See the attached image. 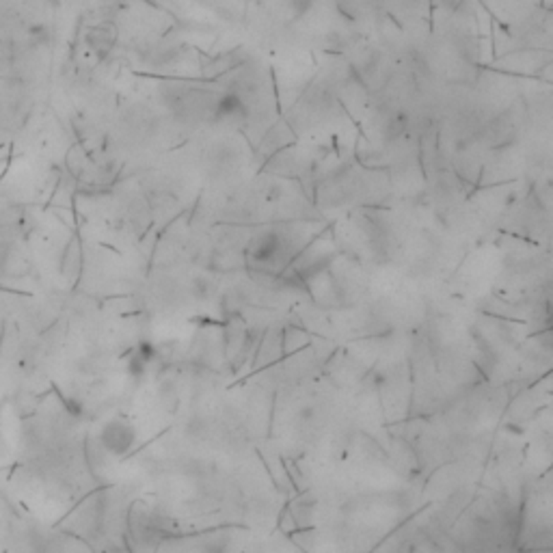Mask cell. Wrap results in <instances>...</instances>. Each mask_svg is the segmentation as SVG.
I'll list each match as a JSON object with an SVG mask.
<instances>
[{
  "mask_svg": "<svg viewBox=\"0 0 553 553\" xmlns=\"http://www.w3.org/2000/svg\"><path fill=\"white\" fill-rule=\"evenodd\" d=\"M136 443V428L121 418L109 420L99 430V445L104 452L113 456H123Z\"/></svg>",
  "mask_w": 553,
  "mask_h": 553,
  "instance_id": "obj_1",
  "label": "cell"
}]
</instances>
